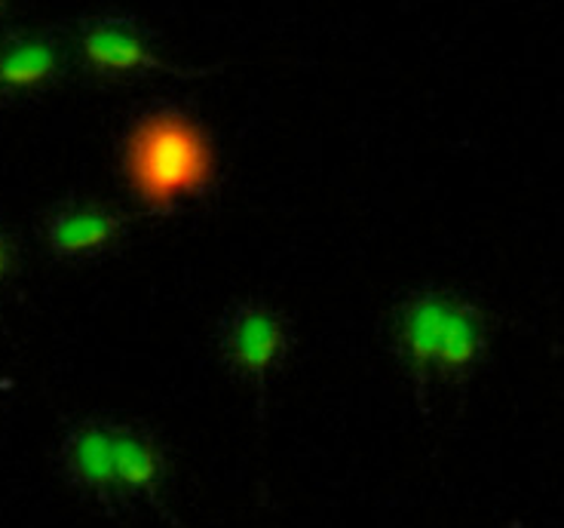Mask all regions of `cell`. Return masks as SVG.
<instances>
[{"label": "cell", "instance_id": "cell-1", "mask_svg": "<svg viewBox=\"0 0 564 528\" xmlns=\"http://www.w3.org/2000/svg\"><path fill=\"white\" fill-rule=\"evenodd\" d=\"M129 185L154 213H170L182 197L212 185L215 154L206 132L182 111L141 117L127 142Z\"/></svg>", "mask_w": 564, "mask_h": 528}, {"label": "cell", "instance_id": "cell-2", "mask_svg": "<svg viewBox=\"0 0 564 528\" xmlns=\"http://www.w3.org/2000/svg\"><path fill=\"white\" fill-rule=\"evenodd\" d=\"M80 56L93 68L101 74H139V72H172L178 77H197L191 72H178L170 68L163 58L151 53V46L144 43L139 31L120 22V19H99L93 25H86L80 34Z\"/></svg>", "mask_w": 564, "mask_h": 528}, {"label": "cell", "instance_id": "cell-3", "mask_svg": "<svg viewBox=\"0 0 564 528\" xmlns=\"http://www.w3.org/2000/svg\"><path fill=\"white\" fill-rule=\"evenodd\" d=\"M58 72L56 43L46 37H15L0 50V93L41 86Z\"/></svg>", "mask_w": 564, "mask_h": 528}, {"label": "cell", "instance_id": "cell-4", "mask_svg": "<svg viewBox=\"0 0 564 528\" xmlns=\"http://www.w3.org/2000/svg\"><path fill=\"white\" fill-rule=\"evenodd\" d=\"M454 301L445 295H417L402 308V344L414 363H433L445 335Z\"/></svg>", "mask_w": 564, "mask_h": 528}, {"label": "cell", "instance_id": "cell-5", "mask_svg": "<svg viewBox=\"0 0 564 528\" xmlns=\"http://www.w3.org/2000/svg\"><path fill=\"white\" fill-rule=\"evenodd\" d=\"M230 347H234V359L242 369L264 371L282 351L280 320L264 308H246L234 323Z\"/></svg>", "mask_w": 564, "mask_h": 528}, {"label": "cell", "instance_id": "cell-6", "mask_svg": "<svg viewBox=\"0 0 564 528\" xmlns=\"http://www.w3.org/2000/svg\"><path fill=\"white\" fill-rule=\"evenodd\" d=\"M120 215L105 213V209H77L56 218L50 230V240L62 256H80L93 252L99 246H108L120 234Z\"/></svg>", "mask_w": 564, "mask_h": 528}, {"label": "cell", "instance_id": "cell-7", "mask_svg": "<svg viewBox=\"0 0 564 528\" xmlns=\"http://www.w3.org/2000/svg\"><path fill=\"white\" fill-rule=\"evenodd\" d=\"M481 332H479V316L473 308H466L460 301H454L448 323H445V335L438 344V363L445 366H466L469 359L476 357L479 351Z\"/></svg>", "mask_w": 564, "mask_h": 528}, {"label": "cell", "instance_id": "cell-8", "mask_svg": "<svg viewBox=\"0 0 564 528\" xmlns=\"http://www.w3.org/2000/svg\"><path fill=\"white\" fill-rule=\"evenodd\" d=\"M113 473L123 476L129 486H148L156 476V461L144 445L120 437L113 440Z\"/></svg>", "mask_w": 564, "mask_h": 528}, {"label": "cell", "instance_id": "cell-9", "mask_svg": "<svg viewBox=\"0 0 564 528\" xmlns=\"http://www.w3.org/2000/svg\"><path fill=\"white\" fill-rule=\"evenodd\" d=\"M77 464H80L86 479L108 483L113 476V443L99 430H89L77 443Z\"/></svg>", "mask_w": 564, "mask_h": 528}, {"label": "cell", "instance_id": "cell-10", "mask_svg": "<svg viewBox=\"0 0 564 528\" xmlns=\"http://www.w3.org/2000/svg\"><path fill=\"white\" fill-rule=\"evenodd\" d=\"M7 268H10V252H7V244L0 240V277L7 273Z\"/></svg>", "mask_w": 564, "mask_h": 528}, {"label": "cell", "instance_id": "cell-11", "mask_svg": "<svg viewBox=\"0 0 564 528\" xmlns=\"http://www.w3.org/2000/svg\"><path fill=\"white\" fill-rule=\"evenodd\" d=\"M0 10H3V0H0Z\"/></svg>", "mask_w": 564, "mask_h": 528}]
</instances>
